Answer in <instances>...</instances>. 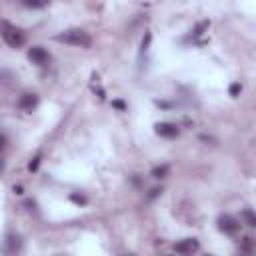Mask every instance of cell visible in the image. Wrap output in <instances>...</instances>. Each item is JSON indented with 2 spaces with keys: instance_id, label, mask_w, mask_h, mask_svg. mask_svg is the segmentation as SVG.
<instances>
[{
  "instance_id": "cell-11",
  "label": "cell",
  "mask_w": 256,
  "mask_h": 256,
  "mask_svg": "<svg viewBox=\"0 0 256 256\" xmlns=\"http://www.w3.org/2000/svg\"><path fill=\"white\" fill-rule=\"evenodd\" d=\"M22 4L28 6V8H42V6H46V2H38V0H22Z\"/></svg>"
},
{
  "instance_id": "cell-6",
  "label": "cell",
  "mask_w": 256,
  "mask_h": 256,
  "mask_svg": "<svg viewBox=\"0 0 256 256\" xmlns=\"http://www.w3.org/2000/svg\"><path fill=\"white\" fill-rule=\"evenodd\" d=\"M28 58H30L34 64H38V66H46L48 60H50V54H48L42 46H32V48L28 50Z\"/></svg>"
},
{
  "instance_id": "cell-3",
  "label": "cell",
  "mask_w": 256,
  "mask_h": 256,
  "mask_svg": "<svg viewBox=\"0 0 256 256\" xmlns=\"http://www.w3.org/2000/svg\"><path fill=\"white\" fill-rule=\"evenodd\" d=\"M198 248H200V242L196 238H182L174 244V252L180 256H192L198 252Z\"/></svg>"
},
{
  "instance_id": "cell-5",
  "label": "cell",
  "mask_w": 256,
  "mask_h": 256,
  "mask_svg": "<svg viewBox=\"0 0 256 256\" xmlns=\"http://www.w3.org/2000/svg\"><path fill=\"white\" fill-rule=\"evenodd\" d=\"M218 228L224 234H236L240 230V222L234 216H230V214H220L218 216Z\"/></svg>"
},
{
  "instance_id": "cell-9",
  "label": "cell",
  "mask_w": 256,
  "mask_h": 256,
  "mask_svg": "<svg viewBox=\"0 0 256 256\" xmlns=\"http://www.w3.org/2000/svg\"><path fill=\"white\" fill-rule=\"evenodd\" d=\"M240 216H242V220H244V224H248V226H252V228H256V212H252L250 208H244Z\"/></svg>"
},
{
  "instance_id": "cell-17",
  "label": "cell",
  "mask_w": 256,
  "mask_h": 256,
  "mask_svg": "<svg viewBox=\"0 0 256 256\" xmlns=\"http://www.w3.org/2000/svg\"><path fill=\"white\" fill-rule=\"evenodd\" d=\"M130 256H132V254H130Z\"/></svg>"
},
{
  "instance_id": "cell-2",
  "label": "cell",
  "mask_w": 256,
  "mask_h": 256,
  "mask_svg": "<svg viewBox=\"0 0 256 256\" xmlns=\"http://www.w3.org/2000/svg\"><path fill=\"white\" fill-rule=\"evenodd\" d=\"M2 38H4V42H6L8 46H12V48H20V46L26 42V34H24V30L12 26V24L6 22V20L2 22Z\"/></svg>"
},
{
  "instance_id": "cell-15",
  "label": "cell",
  "mask_w": 256,
  "mask_h": 256,
  "mask_svg": "<svg viewBox=\"0 0 256 256\" xmlns=\"http://www.w3.org/2000/svg\"><path fill=\"white\" fill-rule=\"evenodd\" d=\"M238 92H240V84H232L230 86V96H236Z\"/></svg>"
},
{
  "instance_id": "cell-10",
  "label": "cell",
  "mask_w": 256,
  "mask_h": 256,
  "mask_svg": "<svg viewBox=\"0 0 256 256\" xmlns=\"http://www.w3.org/2000/svg\"><path fill=\"white\" fill-rule=\"evenodd\" d=\"M166 174H168V166H156L152 170V176L154 178H166Z\"/></svg>"
},
{
  "instance_id": "cell-1",
  "label": "cell",
  "mask_w": 256,
  "mask_h": 256,
  "mask_svg": "<svg viewBox=\"0 0 256 256\" xmlns=\"http://www.w3.org/2000/svg\"><path fill=\"white\" fill-rule=\"evenodd\" d=\"M58 42H64V44H70V46H78V48H88L92 44V38L88 32L80 30V28H70V30H64L62 34L56 36Z\"/></svg>"
},
{
  "instance_id": "cell-8",
  "label": "cell",
  "mask_w": 256,
  "mask_h": 256,
  "mask_svg": "<svg viewBox=\"0 0 256 256\" xmlns=\"http://www.w3.org/2000/svg\"><path fill=\"white\" fill-rule=\"evenodd\" d=\"M154 130H156V134L162 136V138H176V136H178L176 124H170V122H158V124L154 126Z\"/></svg>"
},
{
  "instance_id": "cell-7",
  "label": "cell",
  "mask_w": 256,
  "mask_h": 256,
  "mask_svg": "<svg viewBox=\"0 0 256 256\" xmlns=\"http://www.w3.org/2000/svg\"><path fill=\"white\" fill-rule=\"evenodd\" d=\"M38 106V96L32 94V92H26L18 98V108L20 110H26V112H32L34 108Z\"/></svg>"
},
{
  "instance_id": "cell-13",
  "label": "cell",
  "mask_w": 256,
  "mask_h": 256,
  "mask_svg": "<svg viewBox=\"0 0 256 256\" xmlns=\"http://www.w3.org/2000/svg\"><path fill=\"white\" fill-rule=\"evenodd\" d=\"M38 164H40V156H36V158H34V160H32V162H30V164H28V168H30V170H32V172H34V170H36V168H38Z\"/></svg>"
},
{
  "instance_id": "cell-14",
  "label": "cell",
  "mask_w": 256,
  "mask_h": 256,
  "mask_svg": "<svg viewBox=\"0 0 256 256\" xmlns=\"http://www.w3.org/2000/svg\"><path fill=\"white\" fill-rule=\"evenodd\" d=\"M70 198H72V200H74L76 204H86V198H84V196H78V194H72Z\"/></svg>"
},
{
  "instance_id": "cell-16",
  "label": "cell",
  "mask_w": 256,
  "mask_h": 256,
  "mask_svg": "<svg viewBox=\"0 0 256 256\" xmlns=\"http://www.w3.org/2000/svg\"><path fill=\"white\" fill-rule=\"evenodd\" d=\"M166 256H172V254H166Z\"/></svg>"
},
{
  "instance_id": "cell-4",
  "label": "cell",
  "mask_w": 256,
  "mask_h": 256,
  "mask_svg": "<svg viewBox=\"0 0 256 256\" xmlns=\"http://www.w3.org/2000/svg\"><path fill=\"white\" fill-rule=\"evenodd\" d=\"M20 248H22V240H20V236L14 234V232L6 234V238H4V246H2L4 256H18V254H20Z\"/></svg>"
},
{
  "instance_id": "cell-12",
  "label": "cell",
  "mask_w": 256,
  "mask_h": 256,
  "mask_svg": "<svg viewBox=\"0 0 256 256\" xmlns=\"http://www.w3.org/2000/svg\"><path fill=\"white\" fill-rule=\"evenodd\" d=\"M242 248H244L246 252H252V248H254V240H252V238H244V240H242Z\"/></svg>"
}]
</instances>
